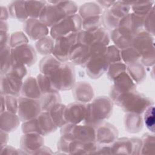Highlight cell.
Returning a JSON list of instances; mask_svg holds the SVG:
<instances>
[{
  "label": "cell",
  "mask_w": 155,
  "mask_h": 155,
  "mask_svg": "<svg viewBox=\"0 0 155 155\" xmlns=\"http://www.w3.org/2000/svg\"><path fill=\"white\" fill-rule=\"evenodd\" d=\"M36 79L39 89L42 94L59 92V91L54 87L49 76L39 73L37 76Z\"/></svg>",
  "instance_id": "cell-39"
},
{
  "label": "cell",
  "mask_w": 155,
  "mask_h": 155,
  "mask_svg": "<svg viewBox=\"0 0 155 155\" xmlns=\"http://www.w3.org/2000/svg\"><path fill=\"white\" fill-rule=\"evenodd\" d=\"M28 39L27 36L22 31H16L10 36L9 46L11 48H15L19 45L28 44Z\"/></svg>",
  "instance_id": "cell-49"
},
{
  "label": "cell",
  "mask_w": 155,
  "mask_h": 155,
  "mask_svg": "<svg viewBox=\"0 0 155 155\" xmlns=\"http://www.w3.org/2000/svg\"><path fill=\"white\" fill-rule=\"evenodd\" d=\"M105 57L107 59L109 64L122 62L121 58L120 50L114 45H110L107 47Z\"/></svg>",
  "instance_id": "cell-46"
},
{
  "label": "cell",
  "mask_w": 155,
  "mask_h": 155,
  "mask_svg": "<svg viewBox=\"0 0 155 155\" xmlns=\"http://www.w3.org/2000/svg\"><path fill=\"white\" fill-rule=\"evenodd\" d=\"M94 154H112L111 144H97Z\"/></svg>",
  "instance_id": "cell-54"
},
{
  "label": "cell",
  "mask_w": 155,
  "mask_h": 155,
  "mask_svg": "<svg viewBox=\"0 0 155 155\" xmlns=\"http://www.w3.org/2000/svg\"><path fill=\"white\" fill-rule=\"evenodd\" d=\"M143 121L146 127L153 133H154V107L150 105L144 111Z\"/></svg>",
  "instance_id": "cell-48"
},
{
  "label": "cell",
  "mask_w": 155,
  "mask_h": 155,
  "mask_svg": "<svg viewBox=\"0 0 155 155\" xmlns=\"http://www.w3.org/2000/svg\"><path fill=\"white\" fill-rule=\"evenodd\" d=\"M12 56L13 63H20L26 67H30L34 64L37 58L35 49L28 44L12 48Z\"/></svg>",
  "instance_id": "cell-12"
},
{
  "label": "cell",
  "mask_w": 155,
  "mask_h": 155,
  "mask_svg": "<svg viewBox=\"0 0 155 155\" xmlns=\"http://www.w3.org/2000/svg\"><path fill=\"white\" fill-rule=\"evenodd\" d=\"M36 120L39 134L42 136L53 133L58 128L49 111H41L36 117Z\"/></svg>",
  "instance_id": "cell-24"
},
{
  "label": "cell",
  "mask_w": 155,
  "mask_h": 155,
  "mask_svg": "<svg viewBox=\"0 0 155 155\" xmlns=\"http://www.w3.org/2000/svg\"><path fill=\"white\" fill-rule=\"evenodd\" d=\"M101 17L102 23L106 29L112 31L118 27L120 19L116 17L109 9L103 12Z\"/></svg>",
  "instance_id": "cell-42"
},
{
  "label": "cell",
  "mask_w": 155,
  "mask_h": 155,
  "mask_svg": "<svg viewBox=\"0 0 155 155\" xmlns=\"http://www.w3.org/2000/svg\"><path fill=\"white\" fill-rule=\"evenodd\" d=\"M42 111L39 99L24 96L18 97V116L21 121L25 122L36 118Z\"/></svg>",
  "instance_id": "cell-8"
},
{
  "label": "cell",
  "mask_w": 155,
  "mask_h": 155,
  "mask_svg": "<svg viewBox=\"0 0 155 155\" xmlns=\"http://www.w3.org/2000/svg\"><path fill=\"white\" fill-rule=\"evenodd\" d=\"M66 105L61 103L54 106L49 111L51 117L58 128H61L67 124L65 119V111Z\"/></svg>",
  "instance_id": "cell-37"
},
{
  "label": "cell",
  "mask_w": 155,
  "mask_h": 155,
  "mask_svg": "<svg viewBox=\"0 0 155 155\" xmlns=\"http://www.w3.org/2000/svg\"><path fill=\"white\" fill-rule=\"evenodd\" d=\"M73 89L74 98L79 102L88 103L94 96L92 87L87 82H79L75 83Z\"/></svg>",
  "instance_id": "cell-23"
},
{
  "label": "cell",
  "mask_w": 155,
  "mask_h": 155,
  "mask_svg": "<svg viewBox=\"0 0 155 155\" xmlns=\"http://www.w3.org/2000/svg\"><path fill=\"white\" fill-rule=\"evenodd\" d=\"M96 142H82L76 140H70L68 153L71 154H94L96 148Z\"/></svg>",
  "instance_id": "cell-26"
},
{
  "label": "cell",
  "mask_w": 155,
  "mask_h": 155,
  "mask_svg": "<svg viewBox=\"0 0 155 155\" xmlns=\"http://www.w3.org/2000/svg\"><path fill=\"white\" fill-rule=\"evenodd\" d=\"M52 153H53L51 152V150L49 148L45 147L44 145L39 148L34 153V154H52Z\"/></svg>",
  "instance_id": "cell-57"
},
{
  "label": "cell",
  "mask_w": 155,
  "mask_h": 155,
  "mask_svg": "<svg viewBox=\"0 0 155 155\" xmlns=\"http://www.w3.org/2000/svg\"><path fill=\"white\" fill-rule=\"evenodd\" d=\"M143 17L138 16L132 12L127 14L120 20L118 27L127 30L134 36L143 30Z\"/></svg>",
  "instance_id": "cell-21"
},
{
  "label": "cell",
  "mask_w": 155,
  "mask_h": 155,
  "mask_svg": "<svg viewBox=\"0 0 155 155\" xmlns=\"http://www.w3.org/2000/svg\"><path fill=\"white\" fill-rule=\"evenodd\" d=\"M112 154H139L142 147V140L138 138L122 137L111 143Z\"/></svg>",
  "instance_id": "cell-10"
},
{
  "label": "cell",
  "mask_w": 155,
  "mask_h": 155,
  "mask_svg": "<svg viewBox=\"0 0 155 155\" xmlns=\"http://www.w3.org/2000/svg\"><path fill=\"white\" fill-rule=\"evenodd\" d=\"M82 19L79 14L67 16L51 27L50 36L55 39L61 36L79 32L82 30Z\"/></svg>",
  "instance_id": "cell-6"
},
{
  "label": "cell",
  "mask_w": 155,
  "mask_h": 155,
  "mask_svg": "<svg viewBox=\"0 0 155 155\" xmlns=\"http://www.w3.org/2000/svg\"><path fill=\"white\" fill-rule=\"evenodd\" d=\"M115 1H96L97 4H99V5L102 8L107 9H109L114 3Z\"/></svg>",
  "instance_id": "cell-56"
},
{
  "label": "cell",
  "mask_w": 155,
  "mask_h": 155,
  "mask_svg": "<svg viewBox=\"0 0 155 155\" xmlns=\"http://www.w3.org/2000/svg\"><path fill=\"white\" fill-rule=\"evenodd\" d=\"M110 37L114 45L121 50L131 46L134 35L127 30L117 27L111 31Z\"/></svg>",
  "instance_id": "cell-22"
},
{
  "label": "cell",
  "mask_w": 155,
  "mask_h": 155,
  "mask_svg": "<svg viewBox=\"0 0 155 155\" xmlns=\"http://www.w3.org/2000/svg\"><path fill=\"white\" fill-rule=\"evenodd\" d=\"M78 14L83 19L90 16L102 15V8L97 3L87 2L82 5L79 10Z\"/></svg>",
  "instance_id": "cell-35"
},
{
  "label": "cell",
  "mask_w": 155,
  "mask_h": 155,
  "mask_svg": "<svg viewBox=\"0 0 155 155\" xmlns=\"http://www.w3.org/2000/svg\"><path fill=\"white\" fill-rule=\"evenodd\" d=\"M6 110L11 113L16 114L18 110V97L12 95H4Z\"/></svg>",
  "instance_id": "cell-51"
},
{
  "label": "cell",
  "mask_w": 155,
  "mask_h": 155,
  "mask_svg": "<svg viewBox=\"0 0 155 155\" xmlns=\"http://www.w3.org/2000/svg\"><path fill=\"white\" fill-rule=\"evenodd\" d=\"M13 65L12 48L7 45L1 50V74L5 75L8 73Z\"/></svg>",
  "instance_id": "cell-38"
},
{
  "label": "cell",
  "mask_w": 155,
  "mask_h": 155,
  "mask_svg": "<svg viewBox=\"0 0 155 155\" xmlns=\"http://www.w3.org/2000/svg\"><path fill=\"white\" fill-rule=\"evenodd\" d=\"M61 63L54 56H46L39 62V68L40 72L43 74L50 76L59 68Z\"/></svg>",
  "instance_id": "cell-30"
},
{
  "label": "cell",
  "mask_w": 155,
  "mask_h": 155,
  "mask_svg": "<svg viewBox=\"0 0 155 155\" xmlns=\"http://www.w3.org/2000/svg\"><path fill=\"white\" fill-rule=\"evenodd\" d=\"M39 100L42 111H50L54 106L61 103V98L59 92L42 94Z\"/></svg>",
  "instance_id": "cell-33"
},
{
  "label": "cell",
  "mask_w": 155,
  "mask_h": 155,
  "mask_svg": "<svg viewBox=\"0 0 155 155\" xmlns=\"http://www.w3.org/2000/svg\"><path fill=\"white\" fill-rule=\"evenodd\" d=\"M49 76L59 91L70 90L75 84L74 68L69 61L62 62L59 68Z\"/></svg>",
  "instance_id": "cell-5"
},
{
  "label": "cell",
  "mask_w": 155,
  "mask_h": 155,
  "mask_svg": "<svg viewBox=\"0 0 155 155\" xmlns=\"http://www.w3.org/2000/svg\"><path fill=\"white\" fill-rule=\"evenodd\" d=\"M127 65L123 62L110 64L107 71L108 78L111 81H113L121 73L127 71Z\"/></svg>",
  "instance_id": "cell-45"
},
{
  "label": "cell",
  "mask_w": 155,
  "mask_h": 155,
  "mask_svg": "<svg viewBox=\"0 0 155 155\" xmlns=\"http://www.w3.org/2000/svg\"><path fill=\"white\" fill-rule=\"evenodd\" d=\"M142 147L140 150L141 154H154L155 150V139L154 133H145L142 139Z\"/></svg>",
  "instance_id": "cell-41"
},
{
  "label": "cell",
  "mask_w": 155,
  "mask_h": 155,
  "mask_svg": "<svg viewBox=\"0 0 155 155\" xmlns=\"http://www.w3.org/2000/svg\"><path fill=\"white\" fill-rule=\"evenodd\" d=\"M113 106V101L110 97L104 96L96 97L91 103L87 104L84 124L97 127L110 116Z\"/></svg>",
  "instance_id": "cell-1"
},
{
  "label": "cell",
  "mask_w": 155,
  "mask_h": 155,
  "mask_svg": "<svg viewBox=\"0 0 155 155\" xmlns=\"http://www.w3.org/2000/svg\"><path fill=\"white\" fill-rule=\"evenodd\" d=\"M95 132L96 142L98 144H111L118 136L117 128L105 121L95 127Z\"/></svg>",
  "instance_id": "cell-15"
},
{
  "label": "cell",
  "mask_w": 155,
  "mask_h": 155,
  "mask_svg": "<svg viewBox=\"0 0 155 155\" xmlns=\"http://www.w3.org/2000/svg\"><path fill=\"white\" fill-rule=\"evenodd\" d=\"M61 137L82 142H96L95 127L90 125L66 124L61 129Z\"/></svg>",
  "instance_id": "cell-4"
},
{
  "label": "cell",
  "mask_w": 155,
  "mask_h": 155,
  "mask_svg": "<svg viewBox=\"0 0 155 155\" xmlns=\"http://www.w3.org/2000/svg\"><path fill=\"white\" fill-rule=\"evenodd\" d=\"M89 47L90 50V58L104 55L107 47V46L101 43H94Z\"/></svg>",
  "instance_id": "cell-53"
},
{
  "label": "cell",
  "mask_w": 155,
  "mask_h": 155,
  "mask_svg": "<svg viewBox=\"0 0 155 155\" xmlns=\"http://www.w3.org/2000/svg\"><path fill=\"white\" fill-rule=\"evenodd\" d=\"M22 79L9 74L1 75V94L19 97L21 93Z\"/></svg>",
  "instance_id": "cell-19"
},
{
  "label": "cell",
  "mask_w": 155,
  "mask_h": 155,
  "mask_svg": "<svg viewBox=\"0 0 155 155\" xmlns=\"http://www.w3.org/2000/svg\"><path fill=\"white\" fill-rule=\"evenodd\" d=\"M120 54L122 61L127 65L137 62L140 59L139 53L132 46L121 50Z\"/></svg>",
  "instance_id": "cell-40"
},
{
  "label": "cell",
  "mask_w": 155,
  "mask_h": 155,
  "mask_svg": "<svg viewBox=\"0 0 155 155\" xmlns=\"http://www.w3.org/2000/svg\"><path fill=\"white\" fill-rule=\"evenodd\" d=\"M143 30L154 36V7L143 17Z\"/></svg>",
  "instance_id": "cell-47"
},
{
  "label": "cell",
  "mask_w": 155,
  "mask_h": 155,
  "mask_svg": "<svg viewBox=\"0 0 155 155\" xmlns=\"http://www.w3.org/2000/svg\"><path fill=\"white\" fill-rule=\"evenodd\" d=\"M20 119L16 114L5 111L1 113V130L7 133L15 130L20 124Z\"/></svg>",
  "instance_id": "cell-27"
},
{
  "label": "cell",
  "mask_w": 155,
  "mask_h": 155,
  "mask_svg": "<svg viewBox=\"0 0 155 155\" xmlns=\"http://www.w3.org/2000/svg\"><path fill=\"white\" fill-rule=\"evenodd\" d=\"M102 24L101 15L90 16L82 19V28L87 31H93L101 27Z\"/></svg>",
  "instance_id": "cell-44"
},
{
  "label": "cell",
  "mask_w": 155,
  "mask_h": 155,
  "mask_svg": "<svg viewBox=\"0 0 155 155\" xmlns=\"http://www.w3.org/2000/svg\"><path fill=\"white\" fill-rule=\"evenodd\" d=\"M131 46L140 56V62L147 67L154 65L155 62L154 36L142 30L133 37Z\"/></svg>",
  "instance_id": "cell-3"
},
{
  "label": "cell",
  "mask_w": 155,
  "mask_h": 155,
  "mask_svg": "<svg viewBox=\"0 0 155 155\" xmlns=\"http://www.w3.org/2000/svg\"><path fill=\"white\" fill-rule=\"evenodd\" d=\"M113 102L125 112L142 114L147 107L154 105L153 101L144 94L133 90L117 96Z\"/></svg>",
  "instance_id": "cell-2"
},
{
  "label": "cell",
  "mask_w": 155,
  "mask_h": 155,
  "mask_svg": "<svg viewBox=\"0 0 155 155\" xmlns=\"http://www.w3.org/2000/svg\"><path fill=\"white\" fill-rule=\"evenodd\" d=\"M22 131L24 134L31 133H39L36 117L24 122L22 125Z\"/></svg>",
  "instance_id": "cell-52"
},
{
  "label": "cell",
  "mask_w": 155,
  "mask_h": 155,
  "mask_svg": "<svg viewBox=\"0 0 155 155\" xmlns=\"http://www.w3.org/2000/svg\"><path fill=\"white\" fill-rule=\"evenodd\" d=\"M87 104L76 102L66 106L65 119L67 124H79L84 122L87 112Z\"/></svg>",
  "instance_id": "cell-16"
},
{
  "label": "cell",
  "mask_w": 155,
  "mask_h": 155,
  "mask_svg": "<svg viewBox=\"0 0 155 155\" xmlns=\"http://www.w3.org/2000/svg\"><path fill=\"white\" fill-rule=\"evenodd\" d=\"M23 27L26 35L33 41H38L50 33L48 27L39 19L28 18L24 22Z\"/></svg>",
  "instance_id": "cell-14"
},
{
  "label": "cell",
  "mask_w": 155,
  "mask_h": 155,
  "mask_svg": "<svg viewBox=\"0 0 155 155\" xmlns=\"http://www.w3.org/2000/svg\"><path fill=\"white\" fill-rule=\"evenodd\" d=\"M127 4L130 5L131 8L133 10V13L140 16L141 17H144L147 14H148L154 6V1H125Z\"/></svg>",
  "instance_id": "cell-32"
},
{
  "label": "cell",
  "mask_w": 155,
  "mask_h": 155,
  "mask_svg": "<svg viewBox=\"0 0 155 155\" xmlns=\"http://www.w3.org/2000/svg\"><path fill=\"white\" fill-rule=\"evenodd\" d=\"M90 59V47L79 42L76 43L72 47L68 55V61L73 65L84 67Z\"/></svg>",
  "instance_id": "cell-18"
},
{
  "label": "cell",
  "mask_w": 155,
  "mask_h": 155,
  "mask_svg": "<svg viewBox=\"0 0 155 155\" xmlns=\"http://www.w3.org/2000/svg\"><path fill=\"white\" fill-rule=\"evenodd\" d=\"M78 33H73L54 39V47L52 54L61 62L68 61V55L71 48L78 42Z\"/></svg>",
  "instance_id": "cell-9"
},
{
  "label": "cell",
  "mask_w": 155,
  "mask_h": 155,
  "mask_svg": "<svg viewBox=\"0 0 155 155\" xmlns=\"http://www.w3.org/2000/svg\"><path fill=\"white\" fill-rule=\"evenodd\" d=\"M109 65L105 56L102 55L91 57L85 67L87 74L90 78L97 79L107 71Z\"/></svg>",
  "instance_id": "cell-17"
},
{
  "label": "cell",
  "mask_w": 155,
  "mask_h": 155,
  "mask_svg": "<svg viewBox=\"0 0 155 155\" xmlns=\"http://www.w3.org/2000/svg\"><path fill=\"white\" fill-rule=\"evenodd\" d=\"M47 3L45 1H26L25 9L29 18L39 19Z\"/></svg>",
  "instance_id": "cell-34"
},
{
  "label": "cell",
  "mask_w": 155,
  "mask_h": 155,
  "mask_svg": "<svg viewBox=\"0 0 155 155\" xmlns=\"http://www.w3.org/2000/svg\"><path fill=\"white\" fill-rule=\"evenodd\" d=\"M127 72L135 84H140L146 78L145 69L139 62L127 65Z\"/></svg>",
  "instance_id": "cell-31"
},
{
  "label": "cell",
  "mask_w": 155,
  "mask_h": 155,
  "mask_svg": "<svg viewBox=\"0 0 155 155\" xmlns=\"http://www.w3.org/2000/svg\"><path fill=\"white\" fill-rule=\"evenodd\" d=\"M8 8L9 15H10L12 18H15L21 22H25L28 19L25 9V1H13L8 4Z\"/></svg>",
  "instance_id": "cell-29"
},
{
  "label": "cell",
  "mask_w": 155,
  "mask_h": 155,
  "mask_svg": "<svg viewBox=\"0 0 155 155\" xmlns=\"http://www.w3.org/2000/svg\"><path fill=\"white\" fill-rule=\"evenodd\" d=\"M20 145L22 150L26 154L34 153L44 145L42 135L37 133L24 134L21 138Z\"/></svg>",
  "instance_id": "cell-20"
},
{
  "label": "cell",
  "mask_w": 155,
  "mask_h": 155,
  "mask_svg": "<svg viewBox=\"0 0 155 155\" xmlns=\"http://www.w3.org/2000/svg\"><path fill=\"white\" fill-rule=\"evenodd\" d=\"M113 81L114 84L110 92V99L112 101L123 93L136 90V85L127 71L121 73Z\"/></svg>",
  "instance_id": "cell-13"
},
{
  "label": "cell",
  "mask_w": 155,
  "mask_h": 155,
  "mask_svg": "<svg viewBox=\"0 0 155 155\" xmlns=\"http://www.w3.org/2000/svg\"><path fill=\"white\" fill-rule=\"evenodd\" d=\"M10 36L7 31H1V50L8 45L10 42Z\"/></svg>",
  "instance_id": "cell-55"
},
{
  "label": "cell",
  "mask_w": 155,
  "mask_h": 155,
  "mask_svg": "<svg viewBox=\"0 0 155 155\" xmlns=\"http://www.w3.org/2000/svg\"><path fill=\"white\" fill-rule=\"evenodd\" d=\"M27 73V70L26 68V66L20 63L13 62L10 71L7 74L22 79L26 76Z\"/></svg>",
  "instance_id": "cell-50"
},
{
  "label": "cell",
  "mask_w": 155,
  "mask_h": 155,
  "mask_svg": "<svg viewBox=\"0 0 155 155\" xmlns=\"http://www.w3.org/2000/svg\"><path fill=\"white\" fill-rule=\"evenodd\" d=\"M21 94L22 96L34 99H39L41 97L42 94L39 89L36 78L30 76L23 82Z\"/></svg>",
  "instance_id": "cell-25"
},
{
  "label": "cell",
  "mask_w": 155,
  "mask_h": 155,
  "mask_svg": "<svg viewBox=\"0 0 155 155\" xmlns=\"http://www.w3.org/2000/svg\"><path fill=\"white\" fill-rule=\"evenodd\" d=\"M131 8L130 5L125 1H115L113 5L109 8L110 12L120 20L129 13Z\"/></svg>",
  "instance_id": "cell-43"
},
{
  "label": "cell",
  "mask_w": 155,
  "mask_h": 155,
  "mask_svg": "<svg viewBox=\"0 0 155 155\" xmlns=\"http://www.w3.org/2000/svg\"><path fill=\"white\" fill-rule=\"evenodd\" d=\"M124 125L128 132L138 133L143 127V119L139 114L127 113L124 117Z\"/></svg>",
  "instance_id": "cell-28"
},
{
  "label": "cell",
  "mask_w": 155,
  "mask_h": 155,
  "mask_svg": "<svg viewBox=\"0 0 155 155\" xmlns=\"http://www.w3.org/2000/svg\"><path fill=\"white\" fill-rule=\"evenodd\" d=\"M110 35L106 29L100 27L93 31L80 30L77 35L78 42L90 46L94 43H101L107 46L110 43Z\"/></svg>",
  "instance_id": "cell-11"
},
{
  "label": "cell",
  "mask_w": 155,
  "mask_h": 155,
  "mask_svg": "<svg viewBox=\"0 0 155 155\" xmlns=\"http://www.w3.org/2000/svg\"><path fill=\"white\" fill-rule=\"evenodd\" d=\"M54 47V39L51 36H45L35 44V48L37 51L42 55L48 56L53 53Z\"/></svg>",
  "instance_id": "cell-36"
},
{
  "label": "cell",
  "mask_w": 155,
  "mask_h": 155,
  "mask_svg": "<svg viewBox=\"0 0 155 155\" xmlns=\"http://www.w3.org/2000/svg\"><path fill=\"white\" fill-rule=\"evenodd\" d=\"M68 16L64 1H47L39 19L48 27H51Z\"/></svg>",
  "instance_id": "cell-7"
}]
</instances>
